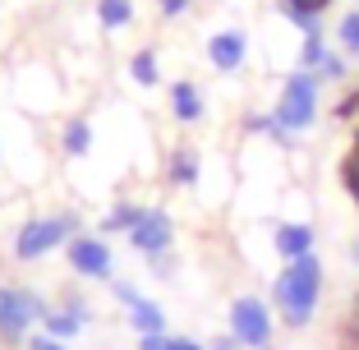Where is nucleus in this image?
<instances>
[{
  "instance_id": "nucleus-1",
  "label": "nucleus",
  "mask_w": 359,
  "mask_h": 350,
  "mask_svg": "<svg viewBox=\"0 0 359 350\" xmlns=\"http://www.w3.org/2000/svg\"><path fill=\"white\" fill-rule=\"evenodd\" d=\"M318 299H323V258L318 254H304L295 263H285L281 276L272 286V304L281 309L285 328H309L318 314Z\"/></svg>"
},
{
  "instance_id": "nucleus-2",
  "label": "nucleus",
  "mask_w": 359,
  "mask_h": 350,
  "mask_svg": "<svg viewBox=\"0 0 359 350\" xmlns=\"http://www.w3.org/2000/svg\"><path fill=\"white\" fill-rule=\"evenodd\" d=\"M79 235V222L69 213L60 217H28V222L19 226V235H14V258L19 263H37V258L55 254L60 244H69Z\"/></svg>"
},
{
  "instance_id": "nucleus-3",
  "label": "nucleus",
  "mask_w": 359,
  "mask_h": 350,
  "mask_svg": "<svg viewBox=\"0 0 359 350\" xmlns=\"http://www.w3.org/2000/svg\"><path fill=\"white\" fill-rule=\"evenodd\" d=\"M276 125L285 134H304L309 125L318 120V74L309 69H295V74L281 83V97H276Z\"/></svg>"
},
{
  "instance_id": "nucleus-4",
  "label": "nucleus",
  "mask_w": 359,
  "mask_h": 350,
  "mask_svg": "<svg viewBox=\"0 0 359 350\" xmlns=\"http://www.w3.org/2000/svg\"><path fill=\"white\" fill-rule=\"evenodd\" d=\"M51 304H42V295H32L28 286H0V337L23 341L28 328L42 318Z\"/></svg>"
},
{
  "instance_id": "nucleus-5",
  "label": "nucleus",
  "mask_w": 359,
  "mask_h": 350,
  "mask_svg": "<svg viewBox=\"0 0 359 350\" xmlns=\"http://www.w3.org/2000/svg\"><path fill=\"white\" fill-rule=\"evenodd\" d=\"M231 337L249 350H267L272 346V309L258 295H240L231 304Z\"/></svg>"
},
{
  "instance_id": "nucleus-6",
  "label": "nucleus",
  "mask_w": 359,
  "mask_h": 350,
  "mask_svg": "<svg viewBox=\"0 0 359 350\" xmlns=\"http://www.w3.org/2000/svg\"><path fill=\"white\" fill-rule=\"evenodd\" d=\"M129 244H134L143 258H161V254H170V244H175V222H170L166 208H143L138 226L129 231Z\"/></svg>"
},
{
  "instance_id": "nucleus-7",
  "label": "nucleus",
  "mask_w": 359,
  "mask_h": 350,
  "mask_svg": "<svg viewBox=\"0 0 359 350\" xmlns=\"http://www.w3.org/2000/svg\"><path fill=\"white\" fill-rule=\"evenodd\" d=\"M69 249V267L88 281H111V267H116V254H111V244L102 235H74V240L65 244Z\"/></svg>"
},
{
  "instance_id": "nucleus-8",
  "label": "nucleus",
  "mask_w": 359,
  "mask_h": 350,
  "mask_svg": "<svg viewBox=\"0 0 359 350\" xmlns=\"http://www.w3.org/2000/svg\"><path fill=\"white\" fill-rule=\"evenodd\" d=\"M244 55H249V37L240 28H226V32H212L208 37V60L217 74H235L244 65Z\"/></svg>"
},
{
  "instance_id": "nucleus-9",
  "label": "nucleus",
  "mask_w": 359,
  "mask_h": 350,
  "mask_svg": "<svg viewBox=\"0 0 359 350\" xmlns=\"http://www.w3.org/2000/svg\"><path fill=\"white\" fill-rule=\"evenodd\" d=\"M203 111H208V102H203V88L194 83V79L170 83V116H175L180 125H198Z\"/></svg>"
},
{
  "instance_id": "nucleus-10",
  "label": "nucleus",
  "mask_w": 359,
  "mask_h": 350,
  "mask_svg": "<svg viewBox=\"0 0 359 350\" xmlns=\"http://www.w3.org/2000/svg\"><path fill=\"white\" fill-rule=\"evenodd\" d=\"M272 244H276V254H281L285 263H295V258L313 254V226L309 222H285V226H276Z\"/></svg>"
},
{
  "instance_id": "nucleus-11",
  "label": "nucleus",
  "mask_w": 359,
  "mask_h": 350,
  "mask_svg": "<svg viewBox=\"0 0 359 350\" xmlns=\"http://www.w3.org/2000/svg\"><path fill=\"white\" fill-rule=\"evenodd\" d=\"M129 323H134V332H138V337L166 332V314H161V304H152L148 295H138L134 304H129Z\"/></svg>"
},
{
  "instance_id": "nucleus-12",
  "label": "nucleus",
  "mask_w": 359,
  "mask_h": 350,
  "mask_svg": "<svg viewBox=\"0 0 359 350\" xmlns=\"http://www.w3.org/2000/svg\"><path fill=\"white\" fill-rule=\"evenodd\" d=\"M198 170H203V161H198V152H194V148H175V152H170V166H166L170 184L184 189V184L198 180Z\"/></svg>"
},
{
  "instance_id": "nucleus-13",
  "label": "nucleus",
  "mask_w": 359,
  "mask_h": 350,
  "mask_svg": "<svg viewBox=\"0 0 359 350\" xmlns=\"http://www.w3.org/2000/svg\"><path fill=\"white\" fill-rule=\"evenodd\" d=\"M42 332H51L55 341H69L83 332V318H79L74 309H46L42 314Z\"/></svg>"
},
{
  "instance_id": "nucleus-14",
  "label": "nucleus",
  "mask_w": 359,
  "mask_h": 350,
  "mask_svg": "<svg viewBox=\"0 0 359 350\" xmlns=\"http://www.w3.org/2000/svg\"><path fill=\"white\" fill-rule=\"evenodd\" d=\"M129 79H134L138 88H157L161 83V60L152 46H143V51H134V60H129Z\"/></svg>"
},
{
  "instance_id": "nucleus-15",
  "label": "nucleus",
  "mask_w": 359,
  "mask_h": 350,
  "mask_svg": "<svg viewBox=\"0 0 359 350\" xmlns=\"http://www.w3.org/2000/svg\"><path fill=\"white\" fill-rule=\"evenodd\" d=\"M138 217H143V208H138V203H116V208L102 217V231H106V235H116V231L129 235V231L138 226Z\"/></svg>"
},
{
  "instance_id": "nucleus-16",
  "label": "nucleus",
  "mask_w": 359,
  "mask_h": 350,
  "mask_svg": "<svg viewBox=\"0 0 359 350\" xmlns=\"http://www.w3.org/2000/svg\"><path fill=\"white\" fill-rule=\"evenodd\" d=\"M102 28H129L134 23V0H97Z\"/></svg>"
},
{
  "instance_id": "nucleus-17",
  "label": "nucleus",
  "mask_w": 359,
  "mask_h": 350,
  "mask_svg": "<svg viewBox=\"0 0 359 350\" xmlns=\"http://www.w3.org/2000/svg\"><path fill=\"white\" fill-rule=\"evenodd\" d=\"M93 148V125L88 120H69L65 125V157H88Z\"/></svg>"
},
{
  "instance_id": "nucleus-18",
  "label": "nucleus",
  "mask_w": 359,
  "mask_h": 350,
  "mask_svg": "<svg viewBox=\"0 0 359 350\" xmlns=\"http://www.w3.org/2000/svg\"><path fill=\"white\" fill-rule=\"evenodd\" d=\"M138 350H208V346L189 337H170V332H152V337H138Z\"/></svg>"
},
{
  "instance_id": "nucleus-19",
  "label": "nucleus",
  "mask_w": 359,
  "mask_h": 350,
  "mask_svg": "<svg viewBox=\"0 0 359 350\" xmlns=\"http://www.w3.org/2000/svg\"><path fill=\"white\" fill-rule=\"evenodd\" d=\"M337 42L350 51V60L359 65V10H346L341 14V23H337Z\"/></svg>"
},
{
  "instance_id": "nucleus-20",
  "label": "nucleus",
  "mask_w": 359,
  "mask_h": 350,
  "mask_svg": "<svg viewBox=\"0 0 359 350\" xmlns=\"http://www.w3.org/2000/svg\"><path fill=\"white\" fill-rule=\"evenodd\" d=\"M327 51H332V46L323 42V32H318V37H304V46H299V69L318 74V65L327 60Z\"/></svg>"
},
{
  "instance_id": "nucleus-21",
  "label": "nucleus",
  "mask_w": 359,
  "mask_h": 350,
  "mask_svg": "<svg viewBox=\"0 0 359 350\" xmlns=\"http://www.w3.org/2000/svg\"><path fill=\"white\" fill-rule=\"evenodd\" d=\"M346 74H350V69H346V60H341L337 51H327V60L318 65V83H341Z\"/></svg>"
},
{
  "instance_id": "nucleus-22",
  "label": "nucleus",
  "mask_w": 359,
  "mask_h": 350,
  "mask_svg": "<svg viewBox=\"0 0 359 350\" xmlns=\"http://www.w3.org/2000/svg\"><path fill=\"white\" fill-rule=\"evenodd\" d=\"M276 5H281V14H318L323 19V10L332 0H276Z\"/></svg>"
},
{
  "instance_id": "nucleus-23",
  "label": "nucleus",
  "mask_w": 359,
  "mask_h": 350,
  "mask_svg": "<svg viewBox=\"0 0 359 350\" xmlns=\"http://www.w3.org/2000/svg\"><path fill=\"white\" fill-rule=\"evenodd\" d=\"M28 350H65V341H55L51 332H32V337H28Z\"/></svg>"
},
{
  "instance_id": "nucleus-24",
  "label": "nucleus",
  "mask_w": 359,
  "mask_h": 350,
  "mask_svg": "<svg viewBox=\"0 0 359 350\" xmlns=\"http://www.w3.org/2000/svg\"><path fill=\"white\" fill-rule=\"evenodd\" d=\"M194 0H157V10L166 14V19H180V14H189Z\"/></svg>"
},
{
  "instance_id": "nucleus-25",
  "label": "nucleus",
  "mask_w": 359,
  "mask_h": 350,
  "mask_svg": "<svg viewBox=\"0 0 359 350\" xmlns=\"http://www.w3.org/2000/svg\"><path fill=\"white\" fill-rule=\"evenodd\" d=\"M208 350H240V341L235 337H217V341H208Z\"/></svg>"
}]
</instances>
